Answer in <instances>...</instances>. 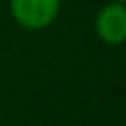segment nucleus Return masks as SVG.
Wrapping results in <instances>:
<instances>
[{
  "label": "nucleus",
  "instance_id": "1",
  "mask_svg": "<svg viewBox=\"0 0 126 126\" xmlns=\"http://www.w3.org/2000/svg\"><path fill=\"white\" fill-rule=\"evenodd\" d=\"M9 11L23 30L40 32L57 21L61 0H9Z\"/></svg>",
  "mask_w": 126,
  "mask_h": 126
},
{
  "label": "nucleus",
  "instance_id": "2",
  "mask_svg": "<svg viewBox=\"0 0 126 126\" xmlns=\"http://www.w3.org/2000/svg\"><path fill=\"white\" fill-rule=\"evenodd\" d=\"M94 34L103 44L120 46L126 42V6L109 0L94 15Z\"/></svg>",
  "mask_w": 126,
  "mask_h": 126
},
{
  "label": "nucleus",
  "instance_id": "3",
  "mask_svg": "<svg viewBox=\"0 0 126 126\" xmlns=\"http://www.w3.org/2000/svg\"><path fill=\"white\" fill-rule=\"evenodd\" d=\"M116 2H126V0H116Z\"/></svg>",
  "mask_w": 126,
  "mask_h": 126
}]
</instances>
